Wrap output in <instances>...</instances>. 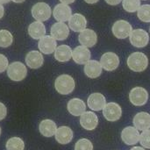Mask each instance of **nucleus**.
I'll return each mask as SVG.
<instances>
[{
	"instance_id": "f257e3e1",
	"label": "nucleus",
	"mask_w": 150,
	"mask_h": 150,
	"mask_svg": "<svg viewBox=\"0 0 150 150\" xmlns=\"http://www.w3.org/2000/svg\"><path fill=\"white\" fill-rule=\"evenodd\" d=\"M127 63L131 70L134 72H142L149 66V59L145 54L134 52L128 56Z\"/></svg>"
},
{
	"instance_id": "f03ea898",
	"label": "nucleus",
	"mask_w": 150,
	"mask_h": 150,
	"mask_svg": "<svg viewBox=\"0 0 150 150\" xmlns=\"http://www.w3.org/2000/svg\"><path fill=\"white\" fill-rule=\"evenodd\" d=\"M75 80L69 75H61L59 76L54 82V88L59 94L69 95L75 90Z\"/></svg>"
},
{
	"instance_id": "7ed1b4c3",
	"label": "nucleus",
	"mask_w": 150,
	"mask_h": 150,
	"mask_svg": "<svg viewBox=\"0 0 150 150\" xmlns=\"http://www.w3.org/2000/svg\"><path fill=\"white\" fill-rule=\"evenodd\" d=\"M7 75L11 80L19 82L25 78L27 75V69L22 62H14L9 65L7 69Z\"/></svg>"
},
{
	"instance_id": "20e7f679",
	"label": "nucleus",
	"mask_w": 150,
	"mask_h": 150,
	"mask_svg": "<svg viewBox=\"0 0 150 150\" xmlns=\"http://www.w3.org/2000/svg\"><path fill=\"white\" fill-rule=\"evenodd\" d=\"M51 14L52 11L50 6L44 2H39L32 8V16L35 20L40 22L48 20L51 17Z\"/></svg>"
},
{
	"instance_id": "39448f33",
	"label": "nucleus",
	"mask_w": 150,
	"mask_h": 150,
	"mask_svg": "<svg viewBox=\"0 0 150 150\" xmlns=\"http://www.w3.org/2000/svg\"><path fill=\"white\" fill-rule=\"evenodd\" d=\"M129 100L135 106H142L149 100V93L142 87H134L129 93Z\"/></svg>"
},
{
	"instance_id": "423d86ee",
	"label": "nucleus",
	"mask_w": 150,
	"mask_h": 150,
	"mask_svg": "<svg viewBox=\"0 0 150 150\" xmlns=\"http://www.w3.org/2000/svg\"><path fill=\"white\" fill-rule=\"evenodd\" d=\"M129 39L134 47L142 48L149 44V34L143 29H134L132 31Z\"/></svg>"
},
{
	"instance_id": "0eeeda50",
	"label": "nucleus",
	"mask_w": 150,
	"mask_h": 150,
	"mask_svg": "<svg viewBox=\"0 0 150 150\" xmlns=\"http://www.w3.org/2000/svg\"><path fill=\"white\" fill-rule=\"evenodd\" d=\"M112 33L118 39H126L130 36L133 28L129 22L126 20H118L112 25Z\"/></svg>"
},
{
	"instance_id": "6e6552de",
	"label": "nucleus",
	"mask_w": 150,
	"mask_h": 150,
	"mask_svg": "<svg viewBox=\"0 0 150 150\" xmlns=\"http://www.w3.org/2000/svg\"><path fill=\"white\" fill-rule=\"evenodd\" d=\"M103 115L108 121L114 122L119 120L122 116V109L117 103L110 102L103 109Z\"/></svg>"
},
{
	"instance_id": "1a4fd4ad",
	"label": "nucleus",
	"mask_w": 150,
	"mask_h": 150,
	"mask_svg": "<svg viewBox=\"0 0 150 150\" xmlns=\"http://www.w3.org/2000/svg\"><path fill=\"white\" fill-rule=\"evenodd\" d=\"M99 62L102 68L106 71H113L120 65V58L115 53L107 52L101 56Z\"/></svg>"
},
{
	"instance_id": "9d476101",
	"label": "nucleus",
	"mask_w": 150,
	"mask_h": 150,
	"mask_svg": "<svg viewBox=\"0 0 150 150\" xmlns=\"http://www.w3.org/2000/svg\"><path fill=\"white\" fill-rule=\"evenodd\" d=\"M140 135L141 134L134 127H127L121 132V140L125 144L133 146L140 142Z\"/></svg>"
},
{
	"instance_id": "9b49d317",
	"label": "nucleus",
	"mask_w": 150,
	"mask_h": 150,
	"mask_svg": "<svg viewBox=\"0 0 150 150\" xmlns=\"http://www.w3.org/2000/svg\"><path fill=\"white\" fill-rule=\"evenodd\" d=\"M53 15L55 20L58 22H66L69 21V18L72 16V11L71 8L65 4H59L54 6V11H53Z\"/></svg>"
},
{
	"instance_id": "f8f14e48",
	"label": "nucleus",
	"mask_w": 150,
	"mask_h": 150,
	"mask_svg": "<svg viewBox=\"0 0 150 150\" xmlns=\"http://www.w3.org/2000/svg\"><path fill=\"white\" fill-rule=\"evenodd\" d=\"M98 124V118L93 112H85L80 117V125L87 131L96 129Z\"/></svg>"
},
{
	"instance_id": "ddd939ff",
	"label": "nucleus",
	"mask_w": 150,
	"mask_h": 150,
	"mask_svg": "<svg viewBox=\"0 0 150 150\" xmlns=\"http://www.w3.org/2000/svg\"><path fill=\"white\" fill-rule=\"evenodd\" d=\"M50 33L55 40H64L69 37V28L65 23L57 22L52 25Z\"/></svg>"
},
{
	"instance_id": "4468645a",
	"label": "nucleus",
	"mask_w": 150,
	"mask_h": 150,
	"mask_svg": "<svg viewBox=\"0 0 150 150\" xmlns=\"http://www.w3.org/2000/svg\"><path fill=\"white\" fill-rule=\"evenodd\" d=\"M91 51L84 46H78L72 51V58L77 64H86L91 60Z\"/></svg>"
},
{
	"instance_id": "2eb2a0df",
	"label": "nucleus",
	"mask_w": 150,
	"mask_h": 150,
	"mask_svg": "<svg viewBox=\"0 0 150 150\" xmlns=\"http://www.w3.org/2000/svg\"><path fill=\"white\" fill-rule=\"evenodd\" d=\"M87 104H88V107L91 110L94 112H98L103 110L104 107L105 106L106 99L103 94L96 92L90 95V97L88 98Z\"/></svg>"
},
{
	"instance_id": "dca6fc26",
	"label": "nucleus",
	"mask_w": 150,
	"mask_h": 150,
	"mask_svg": "<svg viewBox=\"0 0 150 150\" xmlns=\"http://www.w3.org/2000/svg\"><path fill=\"white\" fill-rule=\"evenodd\" d=\"M78 40L82 46H84L86 47H91L96 45L98 41V36L93 30L86 28L82 31L78 35Z\"/></svg>"
},
{
	"instance_id": "f3484780",
	"label": "nucleus",
	"mask_w": 150,
	"mask_h": 150,
	"mask_svg": "<svg viewBox=\"0 0 150 150\" xmlns=\"http://www.w3.org/2000/svg\"><path fill=\"white\" fill-rule=\"evenodd\" d=\"M38 47L42 54H50L55 51L57 47V43L52 36L45 35L40 40L38 43Z\"/></svg>"
},
{
	"instance_id": "a211bd4d",
	"label": "nucleus",
	"mask_w": 150,
	"mask_h": 150,
	"mask_svg": "<svg viewBox=\"0 0 150 150\" xmlns=\"http://www.w3.org/2000/svg\"><path fill=\"white\" fill-rule=\"evenodd\" d=\"M87 26V20L85 17L80 13H75L69 20V27L76 33H81Z\"/></svg>"
},
{
	"instance_id": "6ab92c4d",
	"label": "nucleus",
	"mask_w": 150,
	"mask_h": 150,
	"mask_svg": "<svg viewBox=\"0 0 150 150\" xmlns=\"http://www.w3.org/2000/svg\"><path fill=\"white\" fill-rule=\"evenodd\" d=\"M134 127L138 131H146L150 129V114L145 112L137 113L133 120Z\"/></svg>"
},
{
	"instance_id": "aec40b11",
	"label": "nucleus",
	"mask_w": 150,
	"mask_h": 150,
	"mask_svg": "<svg viewBox=\"0 0 150 150\" xmlns=\"http://www.w3.org/2000/svg\"><path fill=\"white\" fill-rule=\"evenodd\" d=\"M25 63L30 69H39L43 65L44 62V58L43 55L40 52L33 50L30 51L26 55H25Z\"/></svg>"
},
{
	"instance_id": "412c9836",
	"label": "nucleus",
	"mask_w": 150,
	"mask_h": 150,
	"mask_svg": "<svg viewBox=\"0 0 150 150\" xmlns=\"http://www.w3.org/2000/svg\"><path fill=\"white\" fill-rule=\"evenodd\" d=\"M54 135H55V140L57 141V142L62 145L69 144L74 137L72 129L66 126L60 127L59 128H57Z\"/></svg>"
},
{
	"instance_id": "4be33fe9",
	"label": "nucleus",
	"mask_w": 150,
	"mask_h": 150,
	"mask_svg": "<svg viewBox=\"0 0 150 150\" xmlns=\"http://www.w3.org/2000/svg\"><path fill=\"white\" fill-rule=\"evenodd\" d=\"M69 112L73 116H81L86 110L85 103L80 98H72L67 105Z\"/></svg>"
},
{
	"instance_id": "5701e85b",
	"label": "nucleus",
	"mask_w": 150,
	"mask_h": 150,
	"mask_svg": "<svg viewBox=\"0 0 150 150\" xmlns=\"http://www.w3.org/2000/svg\"><path fill=\"white\" fill-rule=\"evenodd\" d=\"M102 66L96 60H90L84 66V73L89 78H98L102 74Z\"/></svg>"
},
{
	"instance_id": "b1692460",
	"label": "nucleus",
	"mask_w": 150,
	"mask_h": 150,
	"mask_svg": "<svg viewBox=\"0 0 150 150\" xmlns=\"http://www.w3.org/2000/svg\"><path fill=\"white\" fill-rule=\"evenodd\" d=\"M28 34L34 40H40L46 34V27L42 22L35 21L28 26Z\"/></svg>"
},
{
	"instance_id": "393cba45",
	"label": "nucleus",
	"mask_w": 150,
	"mask_h": 150,
	"mask_svg": "<svg viewBox=\"0 0 150 150\" xmlns=\"http://www.w3.org/2000/svg\"><path fill=\"white\" fill-rule=\"evenodd\" d=\"M40 133L45 137H52L55 134L57 126L55 122L51 120H44L39 125Z\"/></svg>"
},
{
	"instance_id": "a878e982",
	"label": "nucleus",
	"mask_w": 150,
	"mask_h": 150,
	"mask_svg": "<svg viewBox=\"0 0 150 150\" xmlns=\"http://www.w3.org/2000/svg\"><path fill=\"white\" fill-rule=\"evenodd\" d=\"M72 57L71 47L68 45H61L54 51V58L60 62H69Z\"/></svg>"
},
{
	"instance_id": "bb28decb",
	"label": "nucleus",
	"mask_w": 150,
	"mask_h": 150,
	"mask_svg": "<svg viewBox=\"0 0 150 150\" xmlns=\"http://www.w3.org/2000/svg\"><path fill=\"white\" fill-rule=\"evenodd\" d=\"M13 42V36L8 30H0V47H8Z\"/></svg>"
},
{
	"instance_id": "cd10ccee",
	"label": "nucleus",
	"mask_w": 150,
	"mask_h": 150,
	"mask_svg": "<svg viewBox=\"0 0 150 150\" xmlns=\"http://www.w3.org/2000/svg\"><path fill=\"white\" fill-rule=\"evenodd\" d=\"M25 143L22 139L18 137L10 138L6 142V149L7 150H24Z\"/></svg>"
},
{
	"instance_id": "c85d7f7f",
	"label": "nucleus",
	"mask_w": 150,
	"mask_h": 150,
	"mask_svg": "<svg viewBox=\"0 0 150 150\" xmlns=\"http://www.w3.org/2000/svg\"><path fill=\"white\" fill-rule=\"evenodd\" d=\"M122 6L127 12H136L141 7V0H122Z\"/></svg>"
},
{
	"instance_id": "c756f323",
	"label": "nucleus",
	"mask_w": 150,
	"mask_h": 150,
	"mask_svg": "<svg viewBox=\"0 0 150 150\" xmlns=\"http://www.w3.org/2000/svg\"><path fill=\"white\" fill-rule=\"evenodd\" d=\"M137 16L142 22H150V4L141 5L137 11Z\"/></svg>"
},
{
	"instance_id": "7c9ffc66",
	"label": "nucleus",
	"mask_w": 150,
	"mask_h": 150,
	"mask_svg": "<svg viewBox=\"0 0 150 150\" xmlns=\"http://www.w3.org/2000/svg\"><path fill=\"white\" fill-rule=\"evenodd\" d=\"M75 150H93V144L90 140L83 138L76 142Z\"/></svg>"
},
{
	"instance_id": "2f4dec72",
	"label": "nucleus",
	"mask_w": 150,
	"mask_h": 150,
	"mask_svg": "<svg viewBox=\"0 0 150 150\" xmlns=\"http://www.w3.org/2000/svg\"><path fill=\"white\" fill-rule=\"evenodd\" d=\"M140 143L144 149H150V129L143 131L141 134Z\"/></svg>"
},
{
	"instance_id": "473e14b6",
	"label": "nucleus",
	"mask_w": 150,
	"mask_h": 150,
	"mask_svg": "<svg viewBox=\"0 0 150 150\" xmlns=\"http://www.w3.org/2000/svg\"><path fill=\"white\" fill-rule=\"evenodd\" d=\"M8 67H9L8 59L6 58L5 55L0 54V73L4 72L6 69H8Z\"/></svg>"
},
{
	"instance_id": "72a5a7b5",
	"label": "nucleus",
	"mask_w": 150,
	"mask_h": 150,
	"mask_svg": "<svg viewBox=\"0 0 150 150\" xmlns=\"http://www.w3.org/2000/svg\"><path fill=\"white\" fill-rule=\"evenodd\" d=\"M7 115V109L6 106L0 102V120H3Z\"/></svg>"
},
{
	"instance_id": "f704fd0d",
	"label": "nucleus",
	"mask_w": 150,
	"mask_h": 150,
	"mask_svg": "<svg viewBox=\"0 0 150 150\" xmlns=\"http://www.w3.org/2000/svg\"><path fill=\"white\" fill-rule=\"evenodd\" d=\"M105 1L110 5H117L122 2V0H105Z\"/></svg>"
},
{
	"instance_id": "c9c22d12",
	"label": "nucleus",
	"mask_w": 150,
	"mask_h": 150,
	"mask_svg": "<svg viewBox=\"0 0 150 150\" xmlns=\"http://www.w3.org/2000/svg\"><path fill=\"white\" fill-rule=\"evenodd\" d=\"M4 13V6L0 4V19L3 18Z\"/></svg>"
},
{
	"instance_id": "e433bc0d",
	"label": "nucleus",
	"mask_w": 150,
	"mask_h": 150,
	"mask_svg": "<svg viewBox=\"0 0 150 150\" xmlns=\"http://www.w3.org/2000/svg\"><path fill=\"white\" fill-rule=\"evenodd\" d=\"M62 4H72L74 3L76 0H60Z\"/></svg>"
},
{
	"instance_id": "4c0bfd02",
	"label": "nucleus",
	"mask_w": 150,
	"mask_h": 150,
	"mask_svg": "<svg viewBox=\"0 0 150 150\" xmlns=\"http://www.w3.org/2000/svg\"><path fill=\"white\" fill-rule=\"evenodd\" d=\"M87 4H96V3H98L99 0H84Z\"/></svg>"
},
{
	"instance_id": "58836bf2",
	"label": "nucleus",
	"mask_w": 150,
	"mask_h": 150,
	"mask_svg": "<svg viewBox=\"0 0 150 150\" xmlns=\"http://www.w3.org/2000/svg\"><path fill=\"white\" fill-rule=\"evenodd\" d=\"M130 150H145L144 148H142V147H134L132 148Z\"/></svg>"
},
{
	"instance_id": "ea45409f",
	"label": "nucleus",
	"mask_w": 150,
	"mask_h": 150,
	"mask_svg": "<svg viewBox=\"0 0 150 150\" xmlns=\"http://www.w3.org/2000/svg\"><path fill=\"white\" fill-rule=\"evenodd\" d=\"M11 1H12V2H14V3H17V4H19V3L25 2V0H11Z\"/></svg>"
},
{
	"instance_id": "a19ab883",
	"label": "nucleus",
	"mask_w": 150,
	"mask_h": 150,
	"mask_svg": "<svg viewBox=\"0 0 150 150\" xmlns=\"http://www.w3.org/2000/svg\"><path fill=\"white\" fill-rule=\"evenodd\" d=\"M11 0H0V4H7V3H9Z\"/></svg>"
},
{
	"instance_id": "79ce46f5",
	"label": "nucleus",
	"mask_w": 150,
	"mask_h": 150,
	"mask_svg": "<svg viewBox=\"0 0 150 150\" xmlns=\"http://www.w3.org/2000/svg\"><path fill=\"white\" fill-rule=\"evenodd\" d=\"M0 135H1V128H0Z\"/></svg>"
},
{
	"instance_id": "37998d69",
	"label": "nucleus",
	"mask_w": 150,
	"mask_h": 150,
	"mask_svg": "<svg viewBox=\"0 0 150 150\" xmlns=\"http://www.w3.org/2000/svg\"><path fill=\"white\" fill-rule=\"evenodd\" d=\"M149 31H150V26H149Z\"/></svg>"
},
{
	"instance_id": "c03bdc74",
	"label": "nucleus",
	"mask_w": 150,
	"mask_h": 150,
	"mask_svg": "<svg viewBox=\"0 0 150 150\" xmlns=\"http://www.w3.org/2000/svg\"><path fill=\"white\" fill-rule=\"evenodd\" d=\"M145 1H146V0H145Z\"/></svg>"
}]
</instances>
